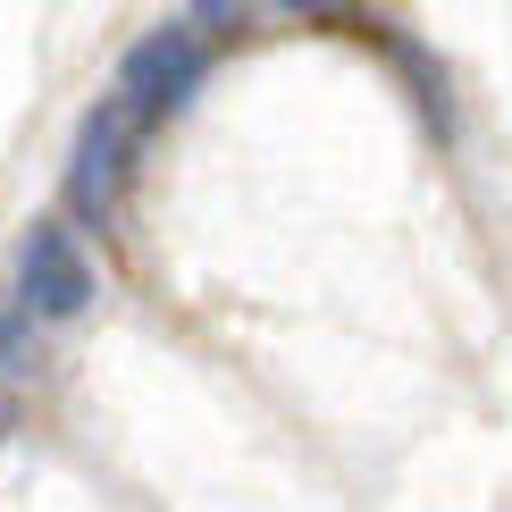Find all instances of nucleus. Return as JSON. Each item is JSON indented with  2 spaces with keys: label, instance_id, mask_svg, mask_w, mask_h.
Masks as SVG:
<instances>
[{
  "label": "nucleus",
  "instance_id": "obj_2",
  "mask_svg": "<svg viewBox=\"0 0 512 512\" xmlns=\"http://www.w3.org/2000/svg\"><path fill=\"white\" fill-rule=\"evenodd\" d=\"M101 294L93 261H84L76 227L68 219H34L26 244H17V311L34 319V328H59V319H84Z\"/></svg>",
  "mask_w": 512,
  "mask_h": 512
},
{
  "label": "nucleus",
  "instance_id": "obj_1",
  "mask_svg": "<svg viewBox=\"0 0 512 512\" xmlns=\"http://www.w3.org/2000/svg\"><path fill=\"white\" fill-rule=\"evenodd\" d=\"M202 76H210V51L194 42V26L177 17V26H152V34H135V42L118 51V84H110V101L143 126V135H152L160 118H177L185 101L202 93Z\"/></svg>",
  "mask_w": 512,
  "mask_h": 512
},
{
  "label": "nucleus",
  "instance_id": "obj_4",
  "mask_svg": "<svg viewBox=\"0 0 512 512\" xmlns=\"http://www.w3.org/2000/svg\"><path fill=\"white\" fill-rule=\"evenodd\" d=\"M387 59H395L403 76H412V101H420V118H429L437 135H454V93H445V68H437L429 51H420L412 34H387Z\"/></svg>",
  "mask_w": 512,
  "mask_h": 512
},
{
  "label": "nucleus",
  "instance_id": "obj_3",
  "mask_svg": "<svg viewBox=\"0 0 512 512\" xmlns=\"http://www.w3.org/2000/svg\"><path fill=\"white\" fill-rule=\"evenodd\" d=\"M135 143H143V126L118 110L110 93L84 110L76 126V152H68V210L84 227H110L118 219V202H126V177H135Z\"/></svg>",
  "mask_w": 512,
  "mask_h": 512
}]
</instances>
